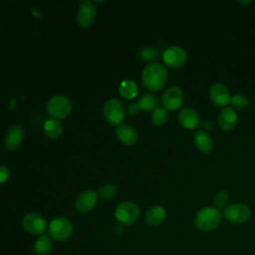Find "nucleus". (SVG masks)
I'll list each match as a JSON object with an SVG mask.
<instances>
[{"instance_id":"obj_1","label":"nucleus","mask_w":255,"mask_h":255,"mask_svg":"<svg viewBox=\"0 0 255 255\" xmlns=\"http://www.w3.org/2000/svg\"><path fill=\"white\" fill-rule=\"evenodd\" d=\"M167 71L162 64L149 63L141 72V84L148 91L155 92L161 90L167 81Z\"/></svg>"},{"instance_id":"obj_2","label":"nucleus","mask_w":255,"mask_h":255,"mask_svg":"<svg viewBox=\"0 0 255 255\" xmlns=\"http://www.w3.org/2000/svg\"><path fill=\"white\" fill-rule=\"evenodd\" d=\"M222 218V213L214 206H203L195 214L194 224L197 229L210 232L215 230Z\"/></svg>"},{"instance_id":"obj_3","label":"nucleus","mask_w":255,"mask_h":255,"mask_svg":"<svg viewBox=\"0 0 255 255\" xmlns=\"http://www.w3.org/2000/svg\"><path fill=\"white\" fill-rule=\"evenodd\" d=\"M48 233L54 240L65 241L73 234V223L67 217L58 216L50 222L48 226Z\"/></svg>"},{"instance_id":"obj_4","label":"nucleus","mask_w":255,"mask_h":255,"mask_svg":"<svg viewBox=\"0 0 255 255\" xmlns=\"http://www.w3.org/2000/svg\"><path fill=\"white\" fill-rule=\"evenodd\" d=\"M47 112L54 119L60 120L66 118L72 111L71 101L63 95H57L52 97L46 105Z\"/></svg>"},{"instance_id":"obj_5","label":"nucleus","mask_w":255,"mask_h":255,"mask_svg":"<svg viewBox=\"0 0 255 255\" xmlns=\"http://www.w3.org/2000/svg\"><path fill=\"white\" fill-rule=\"evenodd\" d=\"M222 215L228 222L239 224L249 220L251 216V210L248 205L241 202H236L228 204L223 209Z\"/></svg>"},{"instance_id":"obj_6","label":"nucleus","mask_w":255,"mask_h":255,"mask_svg":"<svg viewBox=\"0 0 255 255\" xmlns=\"http://www.w3.org/2000/svg\"><path fill=\"white\" fill-rule=\"evenodd\" d=\"M139 207L131 201H124L118 204L115 210V217L124 225L134 223L139 217Z\"/></svg>"},{"instance_id":"obj_7","label":"nucleus","mask_w":255,"mask_h":255,"mask_svg":"<svg viewBox=\"0 0 255 255\" xmlns=\"http://www.w3.org/2000/svg\"><path fill=\"white\" fill-rule=\"evenodd\" d=\"M103 114L107 123L112 126L120 125L125 117V110L122 102L118 99L108 100L103 108Z\"/></svg>"},{"instance_id":"obj_8","label":"nucleus","mask_w":255,"mask_h":255,"mask_svg":"<svg viewBox=\"0 0 255 255\" xmlns=\"http://www.w3.org/2000/svg\"><path fill=\"white\" fill-rule=\"evenodd\" d=\"M97 14V7L95 3L91 0H84L80 3L77 14H76V20L78 25L81 28H88L90 27Z\"/></svg>"},{"instance_id":"obj_9","label":"nucleus","mask_w":255,"mask_h":255,"mask_svg":"<svg viewBox=\"0 0 255 255\" xmlns=\"http://www.w3.org/2000/svg\"><path fill=\"white\" fill-rule=\"evenodd\" d=\"M22 225L28 233L37 236L43 235L47 229L45 218L36 212L25 214L22 219Z\"/></svg>"},{"instance_id":"obj_10","label":"nucleus","mask_w":255,"mask_h":255,"mask_svg":"<svg viewBox=\"0 0 255 255\" xmlns=\"http://www.w3.org/2000/svg\"><path fill=\"white\" fill-rule=\"evenodd\" d=\"M187 59L186 51L179 46H170L162 53V61L165 66L176 69L184 65Z\"/></svg>"},{"instance_id":"obj_11","label":"nucleus","mask_w":255,"mask_h":255,"mask_svg":"<svg viewBox=\"0 0 255 255\" xmlns=\"http://www.w3.org/2000/svg\"><path fill=\"white\" fill-rule=\"evenodd\" d=\"M209 98L211 103L217 108H226L230 103V92L222 83H214L209 88Z\"/></svg>"},{"instance_id":"obj_12","label":"nucleus","mask_w":255,"mask_h":255,"mask_svg":"<svg viewBox=\"0 0 255 255\" xmlns=\"http://www.w3.org/2000/svg\"><path fill=\"white\" fill-rule=\"evenodd\" d=\"M183 102V92L177 86L167 88L161 97V104L167 111L177 110Z\"/></svg>"},{"instance_id":"obj_13","label":"nucleus","mask_w":255,"mask_h":255,"mask_svg":"<svg viewBox=\"0 0 255 255\" xmlns=\"http://www.w3.org/2000/svg\"><path fill=\"white\" fill-rule=\"evenodd\" d=\"M98 201V193L94 190L88 189L82 191L76 201H75V207L79 212L87 213L94 209Z\"/></svg>"},{"instance_id":"obj_14","label":"nucleus","mask_w":255,"mask_h":255,"mask_svg":"<svg viewBox=\"0 0 255 255\" xmlns=\"http://www.w3.org/2000/svg\"><path fill=\"white\" fill-rule=\"evenodd\" d=\"M237 122H238V115L233 108L226 107L220 111L218 115L217 123L219 128L222 130L224 131L232 130L236 127Z\"/></svg>"},{"instance_id":"obj_15","label":"nucleus","mask_w":255,"mask_h":255,"mask_svg":"<svg viewBox=\"0 0 255 255\" xmlns=\"http://www.w3.org/2000/svg\"><path fill=\"white\" fill-rule=\"evenodd\" d=\"M178 123L186 129H194L200 125V118L194 109L183 108L178 114Z\"/></svg>"},{"instance_id":"obj_16","label":"nucleus","mask_w":255,"mask_h":255,"mask_svg":"<svg viewBox=\"0 0 255 255\" xmlns=\"http://www.w3.org/2000/svg\"><path fill=\"white\" fill-rule=\"evenodd\" d=\"M24 137V129L20 125H14L9 128L6 132L4 144L9 150L16 149L22 142Z\"/></svg>"},{"instance_id":"obj_17","label":"nucleus","mask_w":255,"mask_h":255,"mask_svg":"<svg viewBox=\"0 0 255 255\" xmlns=\"http://www.w3.org/2000/svg\"><path fill=\"white\" fill-rule=\"evenodd\" d=\"M116 135L118 139L126 145H133L136 143L138 135L137 131L129 125H120L116 129Z\"/></svg>"},{"instance_id":"obj_18","label":"nucleus","mask_w":255,"mask_h":255,"mask_svg":"<svg viewBox=\"0 0 255 255\" xmlns=\"http://www.w3.org/2000/svg\"><path fill=\"white\" fill-rule=\"evenodd\" d=\"M166 218V211L161 205H154L149 207L144 215L146 224L149 226H158Z\"/></svg>"},{"instance_id":"obj_19","label":"nucleus","mask_w":255,"mask_h":255,"mask_svg":"<svg viewBox=\"0 0 255 255\" xmlns=\"http://www.w3.org/2000/svg\"><path fill=\"white\" fill-rule=\"evenodd\" d=\"M193 141L195 147L202 153H209L214 145L212 137L204 130H197L193 134Z\"/></svg>"},{"instance_id":"obj_20","label":"nucleus","mask_w":255,"mask_h":255,"mask_svg":"<svg viewBox=\"0 0 255 255\" xmlns=\"http://www.w3.org/2000/svg\"><path fill=\"white\" fill-rule=\"evenodd\" d=\"M53 244L49 235H40L34 242L33 250L37 255H48L52 250Z\"/></svg>"},{"instance_id":"obj_21","label":"nucleus","mask_w":255,"mask_h":255,"mask_svg":"<svg viewBox=\"0 0 255 255\" xmlns=\"http://www.w3.org/2000/svg\"><path fill=\"white\" fill-rule=\"evenodd\" d=\"M161 101L159 98L153 94H142L138 100L137 104L140 108V110L143 111H154L155 109L159 108Z\"/></svg>"},{"instance_id":"obj_22","label":"nucleus","mask_w":255,"mask_h":255,"mask_svg":"<svg viewBox=\"0 0 255 255\" xmlns=\"http://www.w3.org/2000/svg\"><path fill=\"white\" fill-rule=\"evenodd\" d=\"M119 93L127 100L134 99L138 93V87L136 83L132 80H125L121 83L119 88Z\"/></svg>"},{"instance_id":"obj_23","label":"nucleus","mask_w":255,"mask_h":255,"mask_svg":"<svg viewBox=\"0 0 255 255\" xmlns=\"http://www.w3.org/2000/svg\"><path fill=\"white\" fill-rule=\"evenodd\" d=\"M44 132L51 138H57L63 132V125L57 119L47 120L44 124Z\"/></svg>"},{"instance_id":"obj_24","label":"nucleus","mask_w":255,"mask_h":255,"mask_svg":"<svg viewBox=\"0 0 255 255\" xmlns=\"http://www.w3.org/2000/svg\"><path fill=\"white\" fill-rule=\"evenodd\" d=\"M97 193L102 199H112L117 195L118 187L113 183H105L99 186Z\"/></svg>"},{"instance_id":"obj_25","label":"nucleus","mask_w":255,"mask_h":255,"mask_svg":"<svg viewBox=\"0 0 255 255\" xmlns=\"http://www.w3.org/2000/svg\"><path fill=\"white\" fill-rule=\"evenodd\" d=\"M168 120V112L164 108H157L151 113V122L155 126H162Z\"/></svg>"},{"instance_id":"obj_26","label":"nucleus","mask_w":255,"mask_h":255,"mask_svg":"<svg viewBox=\"0 0 255 255\" xmlns=\"http://www.w3.org/2000/svg\"><path fill=\"white\" fill-rule=\"evenodd\" d=\"M232 108L235 110H243L248 107L249 105V100L248 98L243 95V94H234L230 98V103H229Z\"/></svg>"},{"instance_id":"obj_27","label":"nucleus","mask_w":255,"mask_h":255,"mask_svg":"<svg viewBox=\"0 0 255 255\" xmlns=\"http://www.w3.org/2000/svg\"><path fill=\"white\" fill-rule=\"evenodd\" d=\"M228 201H229V193L225 190L218 191L213 197L214 207H216L219 210L224 209L228 205Z\"/></svg>"},{"instance_id":"obj_28","label":"nucleus","mask_w":255,"mask_h":255,"mask_svg":"<svg viewBox=\"0 0 255 255\" xmlns=\"http://www.w3.org/2000/svg\"><path fill=\"white\" fill-rule=\"evenodd\" d=\"M139 57L143 61H153L158 58V51L153 47H145L140 51Z\"/></svg>"},{"instance_id":"obj_29","label":"nucleus","mask_w":255,"mask_h":255,"mask_svg":"<svg viewBox=\"0 0 255 255\" xmlns=\"http://www.w3.org/2000/svg\"><path fill=\"white\" fill-rule=\"evenodd\" d=\"M10 175V170L5 165H0V183L6 181Z\"/></svg>"},{"instance_id":"obj_30","label":"nucleus","mask_w":255,"mask_h":255,"mask_svg":"<svg viewBox=\"0 0 255 255\" xmlns=\"http://www.w3.org/2000/svg\"><path fill=\"white\" fill-rule=\"evenodd\" d=\"M140 111V108L138 106L137 103H131L128 105V114L129 116H134V115H137Z\"/></svg>"},{"instance_id":"obj_31","label":"nucleus","mask_w":255,"mask_h":255,"mask_svg":"<svg viewBox=\"0 0 255 255\" xmlns=\"http://www.w3.org/2000/svg\"><path fill=\"white\" fill-rule=\"evenodd\" d=\"M200 126L202 128V130H211L214 128V123L211 120H204L200 122Z\"/></svg>"},{"instance_id":"obj_32","label":"nucleus","mask_w":255,"mask_h":255,"mask_svg":"<svg viewBox=\"0 0 255 255\" xmlns=\"http://www.w3.org/2000/svg\"><path fill=\"white\" fill-rule=\"evenodd\" d=\"M251 1H238V3H240V4H248V3H250Z\"/></svg>"}]
</instances>
